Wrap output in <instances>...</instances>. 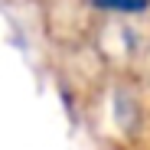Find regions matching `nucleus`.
I'll list each match as a JSON object with an SVG mask.
<instances>
[{"label": "nucleus", "mask_w": 150, "mask_h": 150, "mask_svg": "<svg viewBox=\"0 0 150 150\" xmlns=\"http://www.w3.org/2000/svg\"><path fill=\"white\" fill-rule=\"evenodd\" d=\"M88 4L108 13H144L150 7V0H88Z\"/></svg>", "instance_id": "1"}]
</instances>
